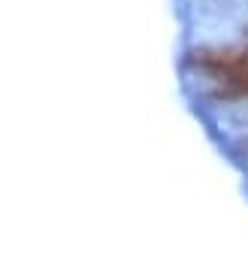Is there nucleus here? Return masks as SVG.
Returning <instances> with one entry per match:
<instances>
[{
	"label": "nucleus",
	"mask_w": 248,
	"mask_h": 254,
	"mask_svg": "<svg viewBox=\"0 0 248 254\" xmlns=\"http://www.w3.org/2000/svg\"><path fill=\"white\" fill-rule=\"evenodd\" d=\"M197 67L215 73L218 88L215 97L221 100H242L248 97V46L239 49H203L191 58Z\"/></svg>",
	"instance_id": "nucleus-1"
},
{
	"label": "nucleus",
	"mask_w": 248,
	"mask_h": 254,
	"mask_svg": "<svg viewBox=\"0 0 248 254\" xmlns=\"http://www.w3.org/2000/svg\"><path fill=\"white\" fill-rule=\"evenodd\" d=\"M239 148H242V154H248V139H245V142H242Z\"/></svg>",
	"instance_id": "nucleus-2"
}]
</instances>
